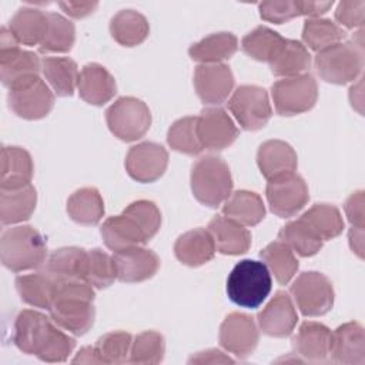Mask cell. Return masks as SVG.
<instances>
[{"mask_svg": "<svg viewBox=\"0 0 365 365\" xmlns=\"http://www.w3.org/2000/svg\"><path fill=\"white\" fill-rule=\"evenodd\" d=\"M16 289L23 302L34 308L50 309L56 295V282L46 272H31L16 278Z\"/></svg>", "mask_w": 365, "mask_h": 365, "instance_id": "obj_37", "label": "cell"}, {"mask_svg": "<svg viewBox=\"0 0 365 365\" xmlns=\"http://www.w3.org/2000/svg\"><path fill=\"white\" fill-rule=\"evenodd\" d=\"M238 50V40L232 33H212L188 48L191 60L201 64H215L231 58Z\"/></svg>", "mask_w": 365, "mask_h": 365, "instance_id": "obj_31", "label": "cell"}, {"mask_svg": "<svg viewBox=\"0 0 365 365\" xmlns=\"http://www.w3.org/2000/svg\"><path fill=\"white\" fill-rule=\"evenodd\" d=\"M222 215L244 227H254L264 220L265 205L257 192L238 190L224 201Z\"/></svg>", "mask_w": 365, "mask_h": 365, "instance_id": "obj_30", "label": "cell"}, {"mask_svg": "<svg viewBox=\"0 0 365 365\" xmlns=\"http://www.w3.org/2000/svg\"><path fill=\"white\" fill-rule=\"evenodd\" d=\"M100 234L106 247L114 252L143 245L148 241L141 227L124 211L120 215L108 217L103 222Z\"/></svg>", "mask_w": 365, "mask_h": 365, "instance_id": "obj_24", "label": "cell"}, {"mask_svg": "<svg viewBox=\"0 0 365 365\" xmlns=\"http://www.w3.org/2000/svg\"><path fill=\"white\" fill-rule=\"evenodd\" d=\"M257 322L268 336H288L298 322V314L291 297L284 291L275 292L271 301L258 312Z\"/></svg>", "mask_w": 365, "mask_h": 365, "instance_id": "obj_16", "label": "cell"}, {"mask_svg": "<svg viewBox=\"0 0 365 365\" xmlns=\"http://www.w3.org/2000/svg\"><path fill=\"white\" fill-rule=\"evenodd\" d=\"M278 237L301 257L315 255L324 244V241L301 218L287 222L279 230Z\"/></svg>", "mask_w": 365, "mask_h": 365, "instance_id": "obj_42", "label": "cell"}, {"mask_svg": "<svg viewBox=\"0 0 365 365\" xmlns=\"http://www.w3.org/2000/svg\"><path fill=\"white\" fill-rule=\"evenodd\" d=\"M133 336L125 331H113L100 336L96 349L103 364H123L128 361Z\"/></svg>", "mask_w": 365, "mask_h": 365, "instance_id": "obj_47", "label": "cell"}, {"mask_svg": "<svg viewBox=\"0 0 365 365\" xmlns=\"http://www.w3.org/2000/svg\"><path fill=\"white\" fill-rule=\"evenodd\" d=\"M265 195L269 210L281 218L295 215L309 200L307 182L295 173L268 180Z\"/></svg>", "mask_w": 365, "mask_h": 365, "instance_id": "obj_11", "label": "cell"}, {"mask_svg": "<svg viewBox=\"0 0 365 365\" xmlns=\"http://www.w3.org/2000/svg\"><path fill=\"white\" fill-rule=\"evenodd\" d=\"M0 257L3 265L13 272L36 269L46 262L47 245L34 227L16 225L1 234Z\"/></svg>", "mask_w": 365, "mask_h": 365, "instance_id": "obj_3", "label": "cell"}, {"mask_svg": "<svg viewBox=\"0 0 365 365\" xmlns=\"http://www.w3.org/2000/svg\"><path fill=\"white\" fill-rule=\"evenodd\" d=\"M332 332L328 327L315 321H305L292 336L295 355L302 361L324 362L329 356Z\"/></svg>", "mask_w": 365, "mask_h": 365, "instance_id": "obj_19", "label": "cell"}, {"mask_svg": "<svg viewBox=\"0 0 365 365\" xmlns=\"http://www.w3.org/2000/svg\"><path fill=\"white\" fill-rule=\"evenodd\" d=\"M47 31L38 46L41 53H67L76 40L74 24L58 13H48Z\"/></svg>", "mask_w": 365, "mask_h": 365, "instance_id": "obj_43", "label": "cell"}, {"mask_svg": "<svg viewBox=\"0 0 365 365\" xmlns=\"http://www.w3.org/2000/svg\"><path fill=\"white\" fill-rule=\"evenodd\" d=\"M77 91L86 103L103 106L115 96L117 84L106 67L98 63H88L80 70Z\"/></svg>", "mask_w": 365, "mask_h": 365, "instance_id": "obj_21", "label": "cell"}, {"mask_svg": "<svg viewBox=\"0 0 365 365\" xmlns=\"http://www.w3.org/2000/svg\"><path fill=\"white\" fill-rule=\"evenodd\" d=\"M322 241L338 237L344 230L339 210L332 204H314L299 217Z\"/></svg>", "mask_w": 365, "mask_h": 365, "instance_id": "obj_39", "label": "cell"}, {"mask_svg": "<svg viewBox=\"0 0 365 365\" xmlns=\"http://www.w3.org/2000/svg\"><path fill=\"white\" fill-rule=\"evenodd\" d=\"M48 13L34 7H21L9 23V29L23 46H36L41 43L48 24Z\"/></svg>", "mask_w": 365, "mask_h": 365, "instance_id": "obj_35", "label": "cell"}, {"mask_svg": "<svg viewBox=\"0 0 365 365\" xmlns=\"http://www.w3.org/2000/svg\"><path fill=\"white\" fill-rule=\"evenodd\" d=\"M274 108L279 115L291 117L309 111L318 100V86L311 74L287 77L271 87Z\"/></svg>", "mask_w": 365, "mask_h": 365, "instance_id": "obj_8", "label": "cell"}, {"mask_svg": "<svg viewBox=\"0 0 365 365\" xmlns=\"http://www.w3.org/2000/svg\"><path fill=\"white\" fill-rule=\"evenodd\" d=\"M108 130L121 141H135L145 135L151 125L147 104L135 97H120L106 111Z\"/></svg>", "mask_w": 365, "mask_h": 365, "instance_id": "obj_7", "label": "cell"}, {"mask_svg": "<svg viewBox=\"0 0 365 365\" xmlns=\"http://www.w3.org/2000/svg\"><path fill=\"white\" fill-rule=\"evenodd\" d=\"M7 101L11 111L20 118L40 120L51 111L54 94L38 74H31L9 87Z\"/></svg>", "mask_w": 365, "mask_h": 365, "instance_id": "obj_6", "label": "cell"}, {"mask_svg": "<svg viewBox=\"0 0 365 365\" xmlns=\"http://www.w3.org/2000/svg\"><path fill=\"white\" fill-rule=\"evenodd\" d=\"M297 6L299 10V16H307L309 19H318L321 14L328 11L334 1H302L297 0Z\"/></svg>", "mask_w": 365, "mask_h": 365, "instance_id": "obj_55", "label": "cell"}, {"mask_svg": "<svg viewBox=\"0 0 365 365\" xmlns=\"http://www.w3.org/2000/svg\"><path fill=\"white\" fill-rule=\"evenodd\" d=\"M365 19V1L364 0H346L341 1L335 10L336 24L346 29H362Z\"/></svg>", "mask_w": 365, "mask_h": 365, "instance_id": "obj_51", "label": "cell"}, {"mask_svg": "<svg viewBox=\"0 0 365 365\" xmlns=\"http://www.w3.org/2000/svg\"><path fill=\"white\" fill-rule=\"evenodd\" d=\"M150 33L147 19L137 10H120L110 20L111 37L124 47H134L141 44Z\"/></svg>", "mask_w": 365, "mask_h": 365, "instance_id": "obj_34", "label": "cell"}, {"mask_svg": "<svg viewBox=\"0 0 365 365\" xmlns=\"http://www.w3.org/2000/svg\"><path fill=\"white\" fill-rule=\"evenodd\" d=\"M113 258L117 268V279L127 284L150 279L160 268L157 254L141 245L117 251Z\"/></svg>", "mask_w": 365, "mask_h": 365, "instance_id": "obj_17", "label": "cell"}, {"mask_svg": "<svg viewBox=\"0 0 365 365\" xmlns=\"http://www.w3.org/2000/svg\"><path fill=\"white\" fill-rule=\"evenodd\" d=\"M194 88L204 104L217 107L232 94V71L224 63L200 64L194 71Z\"/></svg>", "mask_w": 365, "mask_h": 365, "instance_id": "obj_14", "label": "cell"}, {"mask_svg": "<svg viewBox=\"0 0 365 365\" xmlns=\"http://www.w3.org/2000/svg\"><path fill=\"white\" fill-rule=\"evenodd\" d=\"M197 133L202 148L221 151L230 147L238 137V128L225 110L205 107L197 117Z\"/></svg>", "mask_w": 365, "mask_h": 365, "instance_id": "obj_15", "label": "cell"}, {"mask_svg": "<svg viewBox=\"0 0 365 365\" xmlns=\"http://www.w3.org/2000/svg\"><path fill=\"white\" fill-rule=\"evenodd\" d=\"M345 215L351 222V227L364 228L365 227V195L362 190L352 192L344 205Z\"/></svg>", "mask_w": 365, "mask_h": 365, "instance_id": "obj_52", "label": "cell"}, {"mask_svg": "<svg viewBox=\"0 0 365 365\" xmlns=\"http://www.w3.org/2000/svg\"><path fill=\"white\" fill-rule=\"evenodd\" d=\"M344 30L329 19H308L302 27V44L317 53L344 40Z\"/></svg>", "mask_w": 365, "mask_h": 365, "instance_id": "obj_41", "label": "cell"}, {"mask_svg": "<svg viewBox=\"0 0 365 365\" xmlns=\"http://www.w3.org/2000/svg\"><path fill=\"white\" fill-rule=\"evenodd\" d=\"M191 191L195 200L210 208L221 205L232 192L228 164L217 155H204L191 168Z\"/></svg>", "mask_w": 365, "mask_h": 365, "instance_id": "obj_5", "label": "cell"}, {"mask_svg": "<svg viewBox=\"0 0 365 365\" xmlns=\"http://www.w3.org/2000/svg\"><path fill=\"white\" fill-rule=\"evenodd\" d=\"M97 1H60L58 7L73 19H83L90 16L96 9Z\"/></svg>", "mask_w": 365, "mask_h": 365, "instance_id": "obj_53", "label": "cell"}, {"mask_svg": "<svg viewBox=\"0 0 365 365\" xmlns=\"http://www.w3.org/2000/svg\"><path fill=\"white\" fill-rule=\"evenodd\" d=\"M168 145L187 155H198L204 148L197 133V117H182L173 123L167 133Z\"/></svg>", "mask_w": 365, "mask_h": 365, "instance_id": "obj_45", "label": "cell"}, {"mask_svg": "<svg viewBox=\"0 0 365 365\" xmlns=\"http://www.w3.org/2000/svg\"><path fill=\"white\" fill-rule=\"evenodd\" d=\"M221 346L240 359L250 356L258 344V328L254 319L242 312L228 314L220 327Z\"/></svg>", "mask_w": 365, "mask_h": 365, "instance_id": "obj_13", "label": "cell"}, {"mask_svg": "<svg viewBox=\"0 0 365 365\" xmlns=\"http://www.w3.org/2000/svg\"><path fill=\"white\" fill-rule=\"evenodd\" d=\"M259 257L267 265L268 271L274 275L278 284H288L298 271V259L295 252L281 240L269 242L261 252Z\"/></svg>", "mask_w": 365, "mask_h": 365, "instance_id": "obj_38", "label": "cell"}, {"mask_svg": "<svg viewBox=\"0 0 365 365\" xmlns=\"http://www.w3.org/2000/svg\"><path fill=\"white\" fill-rule=\"evenodd\" d=\"M268 64L271 73L277 77H295L305 74L309 68L311 54L301 41L285 38Z\"/></svg>", "mask_w": 365, "mask_h": 365, "instance_id": "obj_32", "label": "cell"}, {"mask_svg": "<svg viewBox=\"0 0 365 365\" xmlns=\"http://www.w3.org/2000/svg\"><path fill=\"white\" fill-rule=\"evenodd\" d=\"M272 288L267 265L255 259H242L227 278V295L238 307L258 308Z\"/></svg>", "mask_w": 365, "mask_h": 365, "instance_id": "obj_4", "label": "cell"}, {"mask_svg": "<svg viewBox=\"0 0 365 365\" xmlns=\"http://www.w3.org/2000/svg\"><path fill=\"white\" fill-rule=\"evenodd\" d=\"M74 346V338L54 324L36 356L44 362H63L73 352Z\"/></svg>", "mask_w": 365, "mask_h": 365, "instance_id": "obj_48", "label": "cell"}, {"mask_svg": "<svg viewBox=\"0 0 365 365\" xmlns=\"http://www.w3.org/2000/svg\"><path fill=\"white\" fill-rule=\"evenodd\" d=\"M37 204L36 188L30 184L0 188V221L3 225L19 224L31 217Z\"/></svg>", "mask_w": 365, "mask_h": 365, "instance_id": "obj_28", "label": "cell"}, {"mask_svg": "<svg viewBox=\"0 0 365 365\" xmlns=\"http://www.w3.org/2000/svg\"><path fill=\"white\" fill-rule=\"evenodd\" d=\"M68 217L81 225H96L104 215V201L94 187H83L67 200Z\"/></svg>", "mask_w": 365, "mask_h": 365, "instance_id": "obj_36", "label": "cell"}, {"mask_svg": "<svg viewBox=\"0 0 365 365\" xmlns=\"http://www.w3.org/2000/svg\"><path fill=\"white\" fill-rule=\"evenodd\" d=\"M167 165V150L153 141L133 145L125 155L127 174L138 182H154L165 173Z\"/></svg>", "mask_w": 365, "mask_h": 365, "instance_id": "obj_12", "label": "cell"}, {"mask_svg": "<svg viewBox=\"0 0 365 365\" xmlns=\"http://www.w3.org/2000/svg\"><path fill=\"white\" fill-rule=\"evenodd\" d=\"M87 251L78 247H63L50 254L44 262V272L56 282L84 281Z\"/></svg>", "mask_w": 365, "mask_h": 365, "instance_id": "obj_23", "label": "cell"}, {"mask_svg": "<svg viewBox=\"0 0 365 365\" xmlns=\"http://www.w3.org/2000/svg\"><path fill=\"white\" fill-rule=\"evenodd\" d=\"M34 167L29 151L17 145H6L1 150L0 188H16L30 184Z\"/></svg>", "mask_w": 365, "mask_h": 365, "instance_id": "obj_29", "label": "cell"}, {"mask_svg": "<svg viewBox=\"0 0 365 365\" xmlns=\"http://www.w3.org/2000/svg\"><path fill=\"white\" fill-rule=\"evenodd\" d=\"M208 231L212 235L217 251L224 255H240L251 247V232L225 215H215L208 222Z\"/></svg>", "mask_w": 365, "mask_h": 365, "instance_id": "obj_27", "label": "cell"}, {"mask_svg": "<svg viewBox=\"0 0 365 365\" xmlns=\"http://www.w3.org/2000/svg\"><path fill=\"white\" fill-rule=\"evenodd\" d=\"M364 30L355 38L339 41L319 53L314 58L318 76L331 84H346L358 78L364 68Z\"/></svg>", "mask_w": 365, "mask_h": 365, "instance_id": "obj_2", "label": "cell"}, {"mask_svg": "<svg viewBox=\"0 0 365 365\" xmlns=\"http://www.w3.org/2000/svg\"><path fill=\"white\" fill-rule=\"evenodd\" d=\"M228 362H234L232 358H230L220 349L201 351L188 359V364H228Z\"/></svg>", "mask_w": 365, "mask_h": 365, "instance_id": "obj_54", "label": "cell"}, {"mask_svg": "<svg viewBox=\"0 0 365 365\" xmlns=\"http://www.w3.org/2000/svg\"><path fill=\"white\" fill-rule=\"evenodd\" d=\"M141 227L147 240H151L161 227V212L158 207L148 200H138L124 210Z\"/></svg>", "mask_w": 365, "mask_h": 365, "instance_id": "obj_49", "label": "cell"}, {"mask_svg": "<svg viewBox=\"0 0 365 365\" xmlns=\"http://www.w3.org/2000/svg\"><path fill=\"white\" fill-rule=\"evenodd\" d=\"M165 354V342L160 332L144 331L133 338L128 362L131 364H158Z\"/></svg>", "mask_w": 365, "mask_h": 365, "instance_id": "obj_46", "label": "cell"}, {"mask_svg": "<svg viewBox=\"0 0 365 365\" xmlns=\"http://www.w3.org/2000/svg\"><path fill=\"white\" fill-rule=\"evenodd\" d=\"M41 71V60L36 53L20 48V44L0 46V78L6 87Z\"/></svg>", "mask_w": 365, "mask_h": 365, "instance_id": "obj_26", "label": "cell"}, {"mask_svg": "<svg viewBox=\"0 0 365 365\" xmlns=\"http://www.w3.org/2000/svg\"><path fill=\"white\" fill-rule=\"evenodd\" d=\"M289 294L305 317H321L329 312L335 299L331 281L317 271L299 274L292 282Z\"/></svg>", "mask_w": 365, "mask_h": 365, "instance_id": "obj_9", "label": "cell"}, {"mask_svg": "<svg viewBox=\"0 0 365 365\" xmlns=\"http://www.w3.org/2000/svg\"><path fill=\"white\" fill-rule=\"evenodd\" d=\"M215 242L205 228H194L180 235L174 244L177 259L187 267H200L210 262L215 255Z\"/></svg>", "mask_w": 365, "mask_h": 365, "instance_id": "obj_25", "label": "cell"}, {"mask_svg": "<svg viewBox=\"0 0 365 365\" xmlns=\"http://www.w3.org/2000/svg\"><path fill=\"white\" fill-rule=\"evenodd\" d=\"M329 355L334 362L344 365L365 364V334L359 322L351 321L332 332Z\"/></svg>", "mask_w": 365, "mask_h": 365, "instance_id": "obj_20", "label": "cell"}, {"mask_svg": "<svg viewBox=\"0 0 365 365\" xmlns=\"http://www.w3.org/2000/svg\"><path fill=\"white\" fill-rule=\"evenodd\" d=\"M74 364H103L96 346H83L73 359Z\"/></svg>", "mask_w": 365, "mask_h": 365, "instance_id": "obj_57", "label": "cell"}, {"mask_svg": "<svg viewBox=\"0 0 365 365\" xmlns=\"http://www.w3.org/2000/svg\"><path fill=\"white\" fill-rule=\"evenodd\" d=\"M257 164L267 180L295 173L298 157L295 150L282 140H268L262 143L257 153Z\"/></svg>", "mask_w": 365, "mask_h": 365, "instance_id": "obj_22", "label": "cell"}, {"mask_svg": "<svg viewBox=\"0 0 365 365\" xmlns=\"http://www.w3.org/2000/svg\"><path fill=\"white\" fill-rule=\"evenodd\" d=\"M94 288L86 281L56 284L54 301L48 309L50 318L68 334L84 335L94 324Z\"/></svg>", "mask_w": 365, "mask_h": 365, "instance_id": "obj_1", "label": "cell"}, {"mask_svg": "<svg viewBox=\"0 0 365 365\" xmlns=\"http://www.w3.org/2000/svg\"><path fill=\"white\" fill-rule=\"evenodd\" d=\"M41 74L60 97L73 96L78 81V67L68 57L47 56L41 58Z\"/></svg>", "mask_w": 365, "mask_h": 365, "instance_id": "obj_33", "label": "cell"}, {"mask_svg": "<svg viewBox=\"0 0 365 365\" xmlns=\"http://www.w3.org/2000/svg\"><path fill=\"white\" fill-rule=\"evenodd\" d=\"M227 104L237 123L247 131L265 127L272 115L268 93L259 86L244 84L237 87Z\"/></svg>", "mask_w": 365, "mask_h": 365, "instance_id": "obj_10", "label": "cell"}, {"mask_svg": "<svg viewBox=\"0 0 365 365\" xmlns=\"http://www.w3.org/2000/svg\"><path fill=\"white\" fill-rule=\"evenodd\" d=\"M259 16L262 20L282 24L299 16L297 0H268L258 4Z\"/></svg>", "mask_w": 365, "mask_h": 365, "instance_id": "obj_50", "label": "cell"}, {"mask_svg": "<svg viewBox=\"0 0 365 365\" xmlns=\"http://www.w3.org/2000/svg\"><path fill=\"white\" fill-rule=\"evenodd\" d=\"M53 325V319L44 314L34 309H23L14 319L13 342L21 352L36 355L48 336Z\"/></svg>", "mask_w": 365, "mask_h": 365, "instance_id": "obj_18", "label": "cell"}, {"mask_svg": "<svg viewBox=\"0 0 365 365\" xmlns=\"http://www.w3.org/2000/svg\"><path fill=\"white\" fill-rule=\"evenodd\" d=\"M348 241L352 252L358 258H364V228L351 227L348 231Z\"/></svg>", "mask_w": 365, "mask_h": 365, "instance_id": "obj_56", "label": "cell"}, {"mask_svg": "<svg viewBox=\"0 0 365 365\" xmlns=\"http://www.w3.org/2000/svg\"><path fill=\"white\" fill-rule=\"evenodd\" d=\"M284 37L267 26H258L241 40V50L257 61L269 63L284 43Z\"/></svg>", "mask_w": 365, "mask_h": 365, "instance_id": "obj_40", "label": "cell"}, {"mask_svg": "<svg viewBox=\"0 0 365 365\" xmlns=\"http://www.w3.org/2000/svg\"><path fill=\"white\" fill-rule=\"evenodd\" d=\"M117 279V268L113 255H108L100 248L87 251L84 281L96 289L110 287Z\"/></svg>", "mask_w": 365, "mask_h": 365, "instance_id": "obj_44", "label": "cell"}]
</instances>
